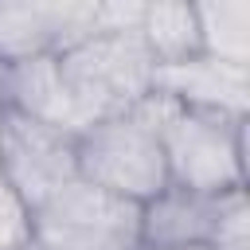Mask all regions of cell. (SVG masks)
Segmentation results:
<instances>
[{"label":"cell","instance_id":"3","mask_svg":"<svg viewBox=\"0 0 250 250\" xmlns=\"http://www.w3.org/2000/svg\"><path fill=\"white\" fill-rule=\"evenodd\" d=\"M78 180L133 203H148L168 188L160 133L145 102L78 133Z\"/></svg>","mask_w":250,"mask_h":250},{"label":"cell","instance_id":"1","mask_svg":"<svg viewBox=\"0 0 250 250\" xmlns=\"http://www.w3.org/2000/svg\"><path fill=\"white\" fill-rule=\"evenodd\" d=\"M156 121L168 184L199 195H227L246 188V121L184 109L164 94L145 98Z\"/></svg>","mask_w":250,"mask_h":250},{"label":"cell","instance_id":"2","mask_svg":"<svg viewBox=\"0 0 250 250\" xmlns=\"http://www.w3.org/2000/svg\"><path fill=\"white\" fill-rule=\"evenodd\" d=\"M59 78L78 109L82 129L117 113L137 109L152 94L156 59L141 43L137 31L125 35H94L62 55H55Z\"/></svg>","mask_w":250,"mask_h":250},{"label":"cell","instance_id":"11","mask_svg":"<svg viewBox=\"0 0 250 250\" xmlns=\"http://www.w3.org/2000/svg\"><path fill=\"white\" fill-rule=\"evenodd\" d=\"M35 246V211L0 184V250H27Z\"/></svg>","mask_w":250,"mask_h":250},{"label":"cell","instance_id":"4","mask_svg":"<svg viewBox=\"0 0 250 250\" xmlns=\"http://www.w3.org/2000/svg\"><path fill=\"white\" fill-rule=\"evenodd\" d=\"M35 250H145L141 203L74 180L35 207Z\"/></svg>","mask_w":250,"mask_h":250},{"label":"cell","instance_id":"10","mask_svg":"<svg viewBox=\"0 0 250 250\" xmlns=\"http://www.w3.org/2000/svg\"><path fill=\"white\" fill-rule=\"evenodd\" d=\"M199 55L230 66H250V0H207L195 4Z\"/></svg>","mask_w":250,"mask_h":250},{"label":"cell","instance_id":"13","mask_svg":"<svg viewBox=\"0 0 250 250\" xmlns=\"http://www.w3.org/2000/svg\"><path fill=\"white\" fill-rule=\"evenodd\" d=\"M27 250H35V246H27Z\"/></svg>","mask_w":250,"mask_h":250},{"label":"cell","instance_id":"9","mask_svg":"<svg viewBox=\"0 0 250 250\" xmlns=\"http://www.w3.org/2000/svg\"><path fill=\"white\" fill-rule=\"evenodd\" d=\"M137 35H141V43L148 47V55L156 59V66L184 62V59L199 55L195 4H184V0H156V4H145Z\"/></svg>","mask_w":250,"mask_h":250},{"label":"cell","instance_id":"12","mask_svg":"<svg viewBox=\"0 0 250 250\" xmlns=\"http://www.w3.org/2000/svg\"><path fill=\"white\" fill-rule=\"evenodd\" d=\"M191 250H207V246H191Z\"/></svg>","mask_w":250,"mask_h":250},{"label":"cell","instance_id":"8","mask_svg":"<svg viewBox=\"0 0 250 250\" xmlns=\"http://www.w3.org/2000/svg\"><path fill=\"white\" fill-rule=\"evenodd\" d=\"M227 195H199V191H184L168 184L160 195L141 203V246L145 250L215 246Z\"/></svg>","mask_w":250,"mask_h":250},{"label":"cell","instance_id":"6","mask_svg":"<svg viewBox=\"0 0 250 250\" xmlns=\"http://www.w3.org/2000/svg\"><path fill=\"white\" fill-rule=\"evenodd\" d=\"M94 35V4H0V62L62 55Z\"/></svg>","mask_w":250,"mask_h":250},{"label":"cell","instance_id":"5","mask_svg":"<svg viewBox=\"0 0 250 250\" xmlns=\"http://www.w3.org/2000/svg\"><path fill=\"white\" fill-rule=\"evenodd\" d=\"M78 180V133L0 102V184L31 211Z\"/></svg>","mask_w":250,"mask_h":250},{"label":"cell","instance_id":"7","mask_svg":"<svg viewBox=\"0 0 250 250\" xmlns=\"http://www.w3.org/2000/svg\"><path fill=\"white\" fill-rule=\"evenodd\" d=\"M152 94H164L168 102L184 109H203L219 117L246 121L250 109V66H230L211 55H191L184 62L156 66Z\"/></svg>","mask_w":250,"mask_h":250}]
</instances>
